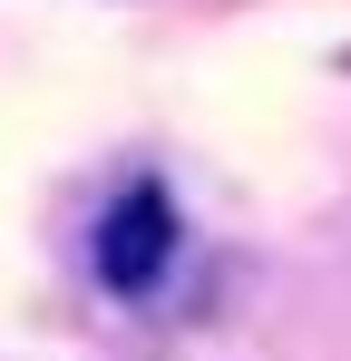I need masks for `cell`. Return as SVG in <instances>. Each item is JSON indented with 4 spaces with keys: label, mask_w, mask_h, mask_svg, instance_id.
I'll return each instance as SVG.
<instances>
[{
    "label": "cell",
    "mask_w": 351,
    "mask_h": 361,
    "mask_svg": "<svg viewBox=\"0 0 351 361\" xmlns=\"http://www.w3.org/2000/svg\"><path fill=\"white\" fill-rule=\"evenodd\" d=\"M176 254H185V215H176V195L156 176L117 185L108 205H98V225H88V274L108 283V293H156L176 274Z\"/></svg>",
    "instance_id": "1"
}]
</instances>
